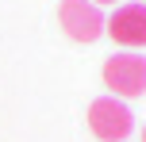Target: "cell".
<instances>
[{
	"label": "cell",
	"instance_id": "cell-4",
	"mask_svg": "<svg viewBox=\"0 0 146 142\" xmlns=\"http://www.w3.org/2000/svg\"><path fill=\"white\" fill-rule=\"evenodd\" d=\"M104 35H111V42L123 50H142L146 46V4H127L111 8V15L104 19Z\"/></svg>",
	"mask_w": 146,
	"mask_h": 142
},
{
	"label": "cell",
	"instance_id": "cell-6",
	"mask_svg": "<svg viewBox=\"0 0 146 142\" xmlns=\"http://www.w3.org/2000/svg\"><path fill=\"white\" fill-rule=\"evenodd\" d=\"M142 142H146V127H142Z\"/></svg>",
	"mask_w": 146,
	"mask_h": 142
},
{
	"label": "cell",
	"instance_id": "cell-7",
	"mask_svg": "<svg viewBox=\"0 0 146 142\" xmlns=\"http://www.w3.org/2000/svg\"><path fill=\"white\" fill-rule=\"evenodd\" d=\"M142 4H146V0H142Z\"/></svg>",
	"mask_w": 146,
	"mask_h": 142
},
{
	"label": "cell",
	"instance_id": "cell-5",
	"mask_svg": "<svg viewBox=\"0 0 146 142\" xmlns=\"http://www.w3.org/2000/svg\"><path fill=\"white\" fill-rule=\"evenodd\" d=\"M92 4H96V8H100V4H111V8H119V4H127V0H92Z\"/></svg>",
	"mask_w": 146,
	"mask_h": 142
},
{
	"label": "cell",
	"instance_id": "cell-1",
	"mask_svg": "<svg viewBox=\"0 0 146 142\" xmlns=\"http://www.w3.org/2000/svg\"><path fill=\"white\" fill-rule=\"evenodd\" d=\"M100 77H104L108 96L123 100V104L146 96V54H139V50H119V54H111V58L104 61Z\"/></svg>",
	"mask_w": 146,
	"mask_h": 142
},
{
	"label": "cell",
	"instance_id": "cell-3",
	"mask_svg": "<svg viewBox=\"0 0 146 142\" xmlns=\"http://www.w3.org/2000/svg\"><path fill=\"white\" fill-rule=\"evenodd\" d=\"M104 19L108 15L92 0H62L58 4V23H62V31H66L73 42H85V46L96 42L104 35Z\"/></svg>",
	"mask_w": 146,
	"mask_h": 142
},
{
	"label": "cell",
	"instance_id": "cell-2",
	"mask_svg": "<svg viewBox=\"0 0 146 142\" xmlns=\"http://www.w3.org/2000/svg\"><path fill=\"white\" fill-rule=\"evenodd\" d=\"M88 131L100 142H127L135 131V115L123 100L115 96H100L88 104Z\"/></svg>",
	"mask_w": 146,
	"mask_h": 142
}]
</instances>
